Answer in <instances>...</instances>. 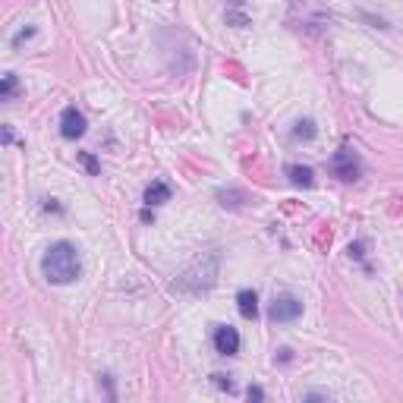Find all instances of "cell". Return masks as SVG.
I'll return each instance as SVG.
<instances>
[{"instance_id": "cell-14", "label": "cell", "mask_w": 403, "mask_h": 403, "mask_svg": "<svg viewBox=\"0 0 403 403\" xmlns=\"http://www.w3.org/2000/svg\"><path fill=\"white\" fill-rule=\"evenodd\" d=\"M211 378H214V385H218V388H227V391H233V381H227L224 375H211Z\"/></svg>"}, {"instance_id": "cell-13", "label": "cell", "mask_w": 403, "mask_h": 403, "mask_svg": "<svg viewBox=\"0 0 403 403\" xmlns=\"http://www.w3.org/2000/svg\"><path fill=\"white\" fill-rule=\"evenodd\" d=\"M32 35H35V29H22V32H19L16 38H13V44H16V48H19V44H22L25 38H32Z\"/></svg>"}, {"instance_id": "cell-12", "label": "cell", "mask_w": 403, "mask_h": 403, "mask_svg": "<svg viewBox=\"0 0 403 403\" xmlns=\"http://www.w3.org/2000/svg\"><path fill=\"white\" fill-rule=\"evenodd\" d=\"M79 158H82V164H86V167H88V173H98V161H95V158H92V154H88V152H82V154H79Z\"/></svg>"}, {"instance_id": "cell-3", "label": "cell", "mask_w": 403, "mask_h": 403, "mask_svg": "<svg viewBox=\"0 0 403 403\" xmlns=\"http://www.w3.org/2000/svg\"><path fill=\"white\" fill-rule=\"evenodd\" d=\"M300 315H303V303L296 300L293 293L275 296V303H271V309H268V318L275 324H290V322H296Z\"/></svg>"}, {"instance_id": "cell-15", "label": "cell", "mask_w": 403, "mask_h": 403, "mask_svg": "<svg viewBox=\"0 0 403 403\" xmlns=\"http://www.w3.org/2000/svg\"><path fill=\"white\" fill-rule=\"evenodd\" d=\"M246 394H249V400H262V397H265V391H262V388H249V391H246Z\"/></svg>"}, {"instance_id": "cell-9", "label": "cell", "mask_w": 403, "mask_h": 403, "mask_svg": "<svg viewBox=\"0 0 403 403\" xmlns=\"http://www.w3.org/2000/svg\"><path fill=\"white\" fill-rule=\"evenodd\" d=\"M171 202V186L167 183H152L145 190V205H164Z\"/></svg>"}, {"instance_id": "cell-2", "label": "cell", "mask_w": 403, "mask_h": 403, "mask_svg": "<svg viewBox=\"0 0 403 403\" xmlns=\"http://www.w3.org/2000/svg\"><path fill=\"white\" fill-rule=\"evenodd\" d=\"M218 262H220L218 252H211V256H205V258H196L192 268L177 277L173 290H180V293H202V290H208L218 281Z\"/></svg>"}, {"instance_id": "cell-6", "label": "cell", "mask_w": 403, "mask_h": 403, "mask_svg": "<svg viewBox=\"0 0 403 403\" xmlns=\"http://www.w3.org/2000/svg\"><path fill=\"white\" fill-rule=\"evenodd\" d=\"M214 350H218L220 356L239 353V334H237V328H230V324H218V328H214Z\"/></svg>"}, {"instance_id": "cell-8", "label": "cell", "mask_w": 403, "mask_h": 403, "mask_svg": "<svg viewBox=\"0 0 403 403\" xmlns=\"http://www.w3.org/2000/svg\"><path fill=\"white\" fill-rule=\"evenodd\" d=\"M287 177H290V183H293V186H305V190H309V186H315V177H312L309 167L290 164V167H287Z\"/></svg>"}, {"instance_id": "cell-4", "label": "cell", "mask_w": 403, "mask_h": 403, "mask_svg": "<svg viewBox=\"0 0 403 403\" xmlns=\"http://www.w3.org/2000/svg\"><path fill=\"white\" fill-rule=\"evenodd\" d=\"M60 136H63V139H70V142H76V139L86 136V117H82V110L63 107V114H60Z\"/></svg>"}, {"instance_id": "cell-7", "label": "cell", "mask_w": 403, "mask_h": 403, "mask_svg": "<svg viewBox=\"0 0 403 403\" xmlns=\"http://www.w3.org/2000/svg\"><path fill=\"white\" fill-rule=\"evenodd\" d=\"M237 305H239V315H243V318H249V322H256V318H258V296H256V290H239Z\"/></svg>"}, {"instance_id": "cell-1", "label": "cell", "mask_w": 403, "mask_h": 403, "mask_svg": "<svg viewBox=\"0 0 403 403\" xmlns=\"http://www.w3.org/2000/svg\"><path fill=\"white\" fill-rule=\"evenodd\" d=\"M41 275H44V281L57 284V287H63V284H73L76 277L82 275L79 249H76L73 243H67V239H60V243H51L48 252L41 256Z\"/></svg>"}, {"instance_id": "cell-5", "label": "cell", "mask_w": 403, "mask_h": 403, "mask_svg": "<svg viewBox=\"0 0 403 403\" xmlns=\"http://www.w3.org/2000/svg\"><path fill=\"white\" fill-rule=\"evenodd\" d=\"M331 171L341 180H356L359 177V161H356V154L350 152V148H341V152L331 158Z\"/></svg>"}, {"instance_id": "cell-10", "label": "cell", "mask_w": 403, "mask_h": 403, "mask_svg": "<svg viewBox=\"0 0 403 403\" xmlns=\"http://www.w3.org/2000/svg\"><path fill=\"white\" fill-rule=\"evenodd\" d=\"M16 92H19V79L13 73H6L4 86H0V101H13V98H16Z\"/></svg>"}, {"instance_id": "cell-11", "label": "cell", "mask_w": 403, "mask_h": 403, "mask_svg": "<svg viewBox=\"0 0 403 403\" xmlns=\"http://www.w3.org/2000/svg\"><path fill=\"white\" fill-rule=\"evenodd\" d=\"M293 136H296V139H315V123L300 120V123H296V129H293Z\"/></svg>"}]
</instances>
